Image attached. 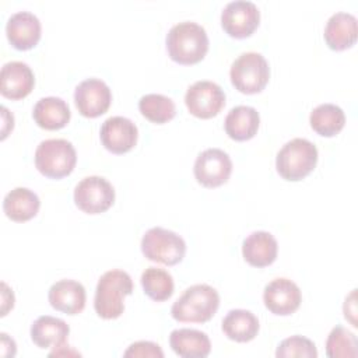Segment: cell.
<instances>
[{
	"label": "cell",
	"instance_id": "cell-1",
	"mask_svg": "<svg viewBox=\"0 0 358 358\" xmlns=\"http://www.w3.org/2000/svg\"><path fill=\"white\" fill-rule=\"evenodd\" d=\"M165 43L169 57L179 64H196L208 50L207 32L194 21L175 24L168 31Z\"/></svg>",
	"mask_w": 358,
	"mask_h": 358
},
{
	"label": "cell",
	"instance_id": "cell-2",
	"mask_svg": "<svg viewBox=\"0 0 358 358\" xmlns=\"http://www.w3.org/2000/svg\"><path fill=\"white\" fill-rule=\"evenodd\" d=\"M218 306L220 295L215 288L208 284H194L173 302L171 315L183 323H206L215 315Z\"/></svg>",
	"mask_w": 358,
	"mask_h": 358
},
{
	"label": "cell",
	"instance_id": "cell-3",
	"mask_svg": "<svg viewBox=\"0 0 358 358\" xmlns=\"http://www.w3.org/2000/svg\"><path fill=\"white\" fill-rule=\"evenodd\" d=\"M133 292V281L129 273L113 268L103 273L96 284L94 308L102 319H116L124 310L123 298Z\"/></svg>",
	"mask_w": 358,
	"mask_h": 358
},
{
	"label": "cell",
	"instance_id": "cell-4",
	"mask_svg": "<svg viewBox=\"0 0 358 358\" xmlns=\"http://www.w3.org/2000/svg\"><path fill=\"white\" fill-rule=\"evenodd\" d=\"M317 148L306 138H292L287 141L275 157V168L285 180L296 182L306 178L316 166Z\"/></svg>",
	"mask_w": 358,
	"mask_h": 358
},
{
	"label": "cell",
	"instance_id": "cell-5",
	"mask_svg": "<svg viewBox=\"0 0 358 358\" xmlns=\"http://www.w3.org/2000/svg\"><path fill=\"white\" fill-rule=\"evenodd\" d=\"M77 162L73 144L64 138H48L35 151V166L46 178L62 179L70 175Z\"/></svg>",
	"mask_w": 358,
	"mask_h": 358
},
{
	"label": "cell",
	"instance_id": "cell-6",
	"mask_svg": "<svg viewBox=\"0 0 358 358\" xmlns=\"http://www.w3.org/2000/svg\"><path fill=\"white\" fill-rule=\"evenodd\" d=\"M229 77L232 85L242 94H257L264 90L270 78V67L263 55L245 52L234 60Z\"/></svg>",
	"mask_w": 358,
	"mask_h": 358
},
{
	"label": "cell",
	"instance_id": "cell-7",
	"mask_svg": "<svg viewBox=\"0 0 358 358\" xmlns=\"http://www.w3.org/2000/svg\"><path fill=\"white\" fill-rule=\"evenodd\" d=\"M141 252L151 262L175 266L183 260L186 243L176 232L162 227H154L143 235Z\"/></svg>",
	"mask_w": 358,
	"mask_h": 358
},
{
	"label": "cell",
	"instance_id": "cell-8",
	"mask_svg": "<svg viewBox=\"0 0 358 358\" xmlns=\"http://www.w3.org/2000/svg\"><path fill=\"white\" fill-rule=\"evenodd\" d=\"M74 203L87 214H101L112 207L115 201V189L102 176H87L74 187Z\"/></svg>",
	"mask_w": 358,
	"mask_h": 358
},
{
	"label": "cell",
	"instance_id": "cell-9",
	"mask_svg": "<svg viewBox=\"0 0 358 358\" xmlns=\"http://www.w3.org/2000/svg\"><path fill=\"white\" fill-rule=\"evenodd\" d=\"M185 103L193 116L210 119L217 116L224 108L225 94L218 84L208 80H200L187 88Z\"/></svg>",
	"mask_w": 358,
	"mask_h": 358
},
{
	"label": "cell",
	"instance_id": "cell-10",
	"mask_svg": "<svg viewBox=\"0 0 358 358\" xmlns=\"http://www.w3.org/2000/svg\"><path fill=\"white\" fill-rule=\"evenodd\" d=\"M260 11L253 1H229L221 13L222 29L232 38L243 39L250 36L259 27Z\"/></svg>",
	"mask_w": 358,
	"mask_h": 358
},
{
	"label": "cell",
	"instance_id": "cell-11",
	"mask_svg": "<svg viewBox=\"0 0 358 358\" xmlns=\"http://www.w3.org/2000/svg\"><path fill=\"white\" fill-rule=\"evenodd\" d=\"M232 172L229 155L220 148H207L201 151L193 166L196 180L204 187H218L224 185Z\"/></svg>",
	"mask_w": 358,
	"mask_h": 358
},
{
	"label": "cell",
	"instance_id": "cell-12",
	"mask_svg": "<svg viewBox=\"0 0 358 358\" xmlns=\"http://www.w3.org/2000/svg\"><path fill=\"white\" fill-rule=\"evenodd\" d=\"M74 102L83 116L98 117L109 109L112 92L105 81L99 78H87L76 87Z\"/></svg>",
	"mask_w": 358,
	"mask_h": 358
},
{
	"label": "cell",
	"instance_id": "cell-13",
	"mask_svg": "<svg viewBox=\"0 0 358 358\" xmlns=\"http://www.w3.org/2000/svg\"><path fill=\"white\" fill-rule=\"evenodd\" d=\"M263 301L271 313L278 316H288L299 308L302 302V294L294 281L280 277L274 278L264 287Z\"/></svg>",
	"mask_w": 358,
	"mask_h": 358
},
{
	"label": "cell",
	"instance_id": "cell-14",
	"mask_svg": "<svg viewBox=\"0 0 358 358\" xmlns=\"http://www.w3.org/2000/svg\"><path fill=\"white\" fill-rule=\"evenodd\" d=\"M99 137L102 145L108 151L113 154H124L136 145L138 130L130 119L110 116L102 123Z\"/></svg>",
	"mask_w": 358,
	"mask_h": 358
},
{
	"label": "cell",
	"instance_id": "cell-15",
	"mask_svg": "<svg viewBox=\"0 0 358 358\" xmlns=\"http://www.w3.org/2000/svg\"><path fill=\"white\" fill-rule=\"evenodd\" d=\"M41 21L29 11H17L11 14L6 24V35L13 48L28 50L36 46L41 39Z\"/></svg>",
	"mask_w": 358,
	"mask_h": 358
},
{
	"label": "cell",
	"instance_id": "cell-16",
	"mask_svg": "<svg viewBox=\"0 0 358 358\" xmlns=\"http://www.w3.org/2000/svg\"><path fill=\"white\" fill-rule=\"evenodd\" d=\"M35 85V76L31 67L18 60L6 63L0 73V92L8 99L25 98Z\"/></svg>",
	"mask_w": 358,
	"mask_h": 358
},
{
	"label": "cell",
	"instance_id": "cell-17",
	"mask_svg": "<svg viewBox=\"0 0 358 358\" xmlns=\"http://www.w3.org/2000/svg\"><path fill=\"white\" fill-rule=\"evenodd\" d=\"M48 299L53 309L66 315H77L85 308V288L76 280H59L48 291Z\"/></svg>",
	"mask_w": 358,
	"mask_h": 358
},
{
	"label": "cell",
	"instance_id": "cell-18",
	"mask_svg": "<svg viewBox=\"0 0 358 358\" xmlns=\"http://www.w3.org/2000/svg\"><path fill=\"white\" fill-rule=\"evenodd\" d=\"M323 36L331 50L338 52L351 48L358 38L355 15L344 11L334 13L326 22Z\"/></svg>",
	"mask_w": 358,
	"mask_h": 358
},
{
	"label": "cell",
	"instance_id": "cell-19",
	"mask_svg": "<svg viewBox=\"0 0 358 358\" xmlns=\"http://www.w3.org/2000/svg\"><path fill=\"white\" fill-rule=\"evenodd\" d=\"M278 253L275 238L267 231H255L242 243L243 259L253 267L270 266Z\"/></svg>",
	"mask_w": 358,
	"mask_h": 358
},
{
	"label": "cell",
	"instance_id": "cell-20",
	"mask_svg": "<svg viewBox=\"0 0 358 358\" xmlns=\"http://www.w3.org/2000/svg\"><path fill=\"white\" fill-rule=\"evenodd\" d=\"M70 333L69 324L59 317L43 315L31 326V340L39 348H62L64 347Z\"/></svg>",
	"mask_w": 358,
	"mask_h": 358
},
{
	"label": "cell",
	"instance_id": "cell-21",
	"mask_svg": "<svg viewBox=\"0 0 358 358\" xmlns=\"http://www.w3.org/2000/svg\"><path fill=\"white\" fill-rule=\"evenodd\" d=\"M169 345L182 358H206L211 343L206 333L196 329H175L169 334Z\"/></svg>",
	"mask_w": 358,
	"mask_h": 358
},
{
	"label": "cell",
	"instance_id": "cell-22",
	"mask_svg": "<svg viewBox=\"0 0 358 358\" xmlns=\"http://www.w3.org/2000/svg\"><path fill=\"white\" fill-rule=\"evenodd\" d=\"M259 112L248 105L232 108L224 120L225 133L235 141H246L255 137L259 130Z\"/></svg>",
	"mask_w": 358,
	"mask_h": 358
},
{
	"label": "cell",
	"instance_id": "cell-23",
	"mask_svg": "<svg viewBox=\"0 0 358 358\" xmlns=\"http://www.w3.org/2000/svg\"><path fill=\"white\" fill-rule=\"evenodd\" d=\"M70 108L66 101L59 96L41 98L32 110L35 123L45 130H59L70 120Z\"/></svg>",
	"mask_w": 358,
	"mask_h": 358
},
{
	"label": "cell",
	"instance_id": "cell-24",
	"mask_svg": "<svg viewBox=\"0 0 358 358\" xmlns=\"http://www.w3.org/2000/svg\"><path fill=\"white\" fill-rule=\"evenodd\" d=\"M41 207L38 194L28 187H15L3 200L6 215L15 222H25L34 218Z\"/></svg>",
	"mask_w": 358,
	"mask_h": 358
},
{
	"label": "cell",
	"instance_id": "cell-25",
	"mask_svg": "<svg viewBox=\"0 0 358 358\" xmlns=\"http://www.w3.org/2000/svg\"><path fill=\"white\" fill-rule=\"evenodd\" d=\"M224 334L236 343H248L259 333V320L250 310L232 309L222 319Z\"/></svg>",
	"mask_w": 358,
	"mask_h": 358
},
{
	"label": "cell",
	"instance_id": "cell-26",
	"mask_svg": "<svg viewBox=\"0 0 358 358\" xmlns=\"http://www.w3.org/2000/svg\"><path fill=\"white\" fill-rule=\"evenodd\" d=\"M309 123L317 134L333 137L344 127L345 115L344 110L334 103H322L310 112Z\"/></svg>",
	"mask_w": 358,
	"mask_h": 358
},
{
	"label": "cell",
	"instance_id": "cell-27",
	"mask_svg": "<svg viewBox=\"0 0 358 358\" xmlns=\"http://www.w3.org/2000/svg\"><path fill=\"white\" fill-rule=\"evenodd\" d=\"M144 294L152 301L162 302L172 296L173 294V278L172 275L159 267H147L140 277Z\"/></svg>",
	"mask_w": 358,
	"mask_h": 358
},
{
	"label": "cell",
	"instance_id": "cell-28",
	"mask_svg": "<svg viewBox=\"0 0 358 358\" xmlns=\"http://www.w3.org/2000/svg\"><path fill=\"white\" fill-rule=\"evenodd\" d=\"M138 110L150 122L162 124L173 119L176 106L169 96L162 94H145L138 101Z\"/></svg>",
	"mask_w": 358,
	"mask_h": 358
},
{
	"label": "cell",
	"instance_id": "cell-29",
	"mask_svg": "<svg viewBox=\"0 0 358 358\" xmlns=\"http://www.w3.org/2000/svg\"><path fill=\"white\" fill-rule=\"evenodd\" d=\"M326 355L329 358H355L358 355L355 334L343 326L333 327L326 340Z\"/></svg>",
	"mask_w": 358,
	"mask_h": 358
},
{
	"label": "cell",
	"instance_id": "cell-30",
	"mask_svg": "<svg viewBox=\"0 0 358 358\" xmlns=\"http://www.w3.org/2000/svg\"><path fill=\"white\" fill-rule=\"evenodd\" d=\"M277 358H316L317 350L312 340L303 337V336H291L285 340H282L275 351Z\"/></svg>",
	"mask_w": 358,
	"mask_h": 358
},
{
	"label": "cell",
	"instance_id": "cell-31",
	"mask_svg": "<svg viewBox=\"0 0 358 358\" xmlns=\"http://www.w3.org/2000/svg\"><path fill=\"white\" fill-rule=\"evenodd\" d=\"M124 357H152L162 358L164 352L161 347L152 341H136L129 345L123 354Z\"/></svg>",
	"mask_w": 358,
	"mask_h": 358
},
{
	"label": "cell",
	"instance_id": "cell-32",
	"mask_svg": "<svg viewBox=\"0 0 358 358\" xmlns=\"http://www.w3.org/2000/svg\"><path fill=\"white\" fill-rule=\"evenodd\" d=\"M355 313H357V309H355V289H352V292L345 298V302H344V317L348 319L354 327L358 326L357 320L354 317Z\"/></svg>",
	"mask_w": 358,
	"mask_h": 358
}]
</instances>
